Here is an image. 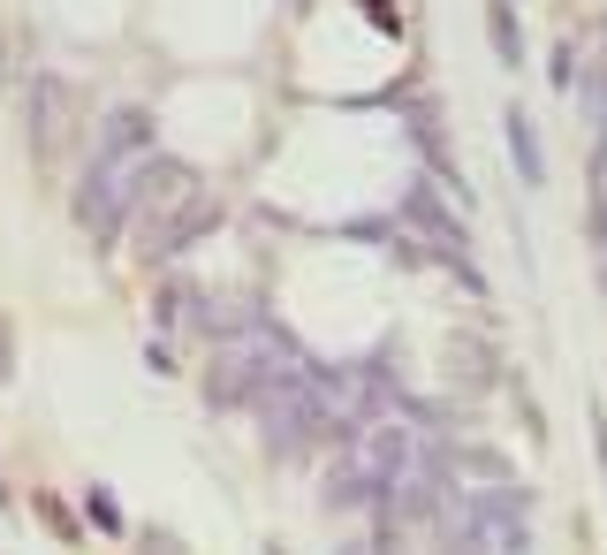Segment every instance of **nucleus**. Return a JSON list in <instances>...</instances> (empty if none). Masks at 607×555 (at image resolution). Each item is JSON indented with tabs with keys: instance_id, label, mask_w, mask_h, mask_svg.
<instances>
[{
	"instance_id": "nucleus-1",
	"label": "nucleus",
	"mask_w": 607,
	"mask_h": 555,
	"mask_svg": "<svg viewBox=\"0 0 607 555\" xmlns=\"http://www.w3.org/2000/svg\"><path fill=\"white\" fill-rule=\"evenodd\" d=\"M509 153H516V176H524V184H547V161H539V145H532V115H524V107H509Z\"/></svg>"
},
{
	"instance_id": "nucleus-2",
	"label": "nucleus",
	"mask_w": 607,
	"mask_h": 555,
	"mask_svg": "<svg viewBox=\"0 0 607 555\" xmlns=\"http://www.w3.org/2000/svg\"><path fill=\"white\" fill-rule=\"evenodd\" d=\"M486 15H493V46H501V61L516 69V61H524V38H516V15H509V0H493Z\"/></svg>"
},
{
	"instance_id": "nucleus-3",
	"label": "nucleus",
	"mask_w": 607,
	"mask_h": 555,
	"mask_svg": "<svg viewBox=\"0 0 607 555\" xmlns=\"http://www.w3.org/2000/svg\"><path fill=\"white\" fill-rule=\"evenodd\" d=\"M92 526H99V533H122V510H115V495H92Z\"/></svg>"
},
{
	"instance_id": "nucleus-4",
	"label": "nucleus",
	"mask_w": 607,
	"mask_h": 555,
	"mask_svg": "<svg viewBox=\"0 0 607 555\" xmlns=\"http://www.w3.org/2000/svg\"><path fill=\"white\" fill-rule=\"evenodd\" d=\"M600 472H607V426H600Z\"/></svg>"
},
{
	"instance_id": "nucleus-5",
	"label": "nucleus",
	"mask_w": 607,
	"mask_h": 555,
	"mask_svg": "<svg viewBox=\"0 0 607 555\" xmlns=\"http://www.w3.org/2000/svg\"><path fill=\"white\" fill-rule=\"evenodd\" d=\"M0 366H8V358H0Z\"/></svg>"
}]
</instances>
